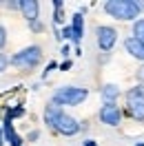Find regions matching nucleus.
<instances>
[{
	"label": "nucleus",
	"mask_w": 144,
	"mask_h": 146,
	"mask_svg": "<svg viewBox=\"0 0 144 146\" xmlns=\"http://www.w3.org/2000/svg\"><path fill=\"white\" fill-rule=\"evenodd\" d=\"M5 144V137H2V126H0V146Z\"/></svg>",
	"instance_id": "obj_21"
},
{
	"label": "nucleus",
	"mask_w": 144,
	"mask_h": 146,
	"mask_svg": "<svg viewBox=\"0 0 144 146\" xmlns=\"http://www.w3.org/2000/svg\"><path fill=\"white\" fill-rule=\"evenodd\" d=\"M18 9L22 11V16H25L31 25L38 20V9H40V7H38L36 0H20V2H18Z\"/></svg>",
	"instance_id": "obj_8"
},
{
	"label": "nucleus",
	"mask_w": 144,
	"mask_h": 146,
	"mask_svg": "<svg viewBox=\"0 0 144 146\" xmlns=\"http://www.w3.org/2000/svg\"><path fill=\"white\" fill-rule=\"evenodd\" d=\"M140 80H144V69H140Z\"/></svg>",
	"instance_id": "obj_23"
},
{
	"label": "nucleus",
	"mask_w": 144,
	"mask_h": 146,
	"mask_svg": "<svg viewBox=\"0 0 144 146\" xmlns=\"http://www.w3.org/2000/svg\"><path fill=\"white\" fill-rule=\"evenodd\" d=\"M5 44H7V29L0 25V49H2Z\"/></svg>",
	"instance_id": "obj_16"
},
{
	"label": "nucleus",
	"mask_w": 144,
	"mask_h": 146,
	"mask_svg": "<svg viewBox=\"0 0 144 146\" xmlns=\"http://www.w3.org/2000/svg\"><path fill=\"white\" fill-rule=\"evenodd\" d=\"M104 11L117 20H135L140 16L142 7L135 0H109L104 2Z\"/></svg>",
	"instance_id": "obj_2"
},
{
	"label": "nucleus",
	"mask_w": 144,
	"mask_h": 146,
	"mask_svg": "<svg viewBox=\"0 0 144 146\" xmlns=\"http://www.w3.org/2000/svg\"><path fill=\"white\" fill-rule=\"evenodd\" d=\"M95 33H98V46L102 51H111L117 40V31L113 27H98Z\"/></svg>",
	"instance_id": "obj_6"
},
{
	"label": "nucleus",
	"mask_w": 144,
	"mask_h": 146,
	"mask_svg": "<svg viewBox=\"0 0 144 146\" xmlns=\"http://www.w3.org/2000/svg\"><path fill=\"white\" fill-rule=\"evenodd\" d=\"M25 115V106H16V109H9L7 111V117L13 119V117H22Z\"/></svg>",
	"instance_id": "obj_14"
},
{
	"label": "nucleus",
	"mask_w": 144,
	"mask_h": 146,
	"mask_svg": "<svg viewBox=\"0 0 144 146\" xmlns=\"http://www.w3.org/2000/svg\"><path fill=\"white\" fill-rule=\"evenodd\" d=\"M87 95H89L87 89H80V86H64V89H58V91L53 93V104L55 106H75V104H80Z\"/></svg>",
	"instance_id": "obj_3"
},
{
	"label": "nucleus",
	"mask_w": 144,
	"mask_h": 146,
	"mask_svg": "<svg viewBox=\"0 0 144 146\" xmlns=\"http://www.w3.org/2000/svg\"><path fill=\"white\" fill-rule=\"evenodd\" d=\"M84 146H95V142H93V139H87V144Z\"/></svg>",
	"instance_id": "obj_22"
},
{
	"label": "nucleus",
	"mask_w": 144,
	"mask_h": 146,
	"mask_svg": "<svg viewBox=\"0 0 144 146\" xmlns=\"http://www.w3.org/2000/svg\"><path fill=\"white\" fill-rule=\"evenodd\" d=\"M100 119L104 124H109V126H117L120 119H122V113H120V109H117L115 104L113 106H102L100 109Z\"/></svg>",
	"instance_id": "obj_7"
},
{
	"label": "nucleus",
	"mask_w": 144,
	"mask_h": 146,
	"mask_svg": "<svg viewBox=\"0 0 144 146\" xmlns=\"http://www.w3.org/2000/svg\"><path fill=\"white\" fill-rule=\"evenodd\" d=\"M2 137H7L11 146H22V137L16 133V128H13V119H9V117H5V128H2Z\"/></svg>",
	"instance_id": "obj_10"
},
{
	"label": "nucleus",
	"mask_w": 144,
	"mask_h": 146,
	"mask_svg": "<svg viewBox=\"0 0 144 146\" xmlns=\"http://www.w3.org/2000/svg\"><path fill=\"white\" fill-rule=\"evenodd\" d=\"M67 69H71V60H64V62L60 64V71H67Z\"/></svg>",
	"instance_id": "obj_19"
},
{
	"label": "nucleus",
	"mask_w": 144,
	"mask_h": 146,
	"mask_svg": "<svg viewBox=\"0 0 144 146\" xmlns=\"http://www.w3.org/2000/svg\"><path fill=\"white\" fill-rule=\"evenodd\" d=\"M7 66H9V58H7L5 53H0V71H5Z\"/></svg>",
	"instance_id": "obj_17"
},
{
	"label": "nucleus",
	"mask_w": 144,
	"mask_h": 146,
	"mask_svg": "<svg viewBox=\"0 0 144 146\" xmlns=\"http://www.w3.org/2000/svg\"><path fill=\"white\" fill-rule=\"evenodd\" d=\"M82 33H84V18H82V11H78L71 20V40H73V44H80Z\"/></svg>",
	"instance_id": "obj_9"
},
{
	"label": "nucleus",
	"mask_w": 144,
	"mask_h": 146,
	"mask_svg": "<svg viewBox=\"0 0 144 146\" xmlns=\"http://www.w3.org/2000/svg\"><path fill=\"white\" fill-rule=\"evenodd\" d=\"M31 29H33V31H42V25H40V22H33V25H31Z\"/></svg>",
	"instance_id": "obj_20"
},
{
	"label": "nucleus",
	"mask_w": 144,
	"mask_h": 146,
	"mask_svg": "<svg viewBox=\"0 0 144 146\" xmlns=\"http://www.w3.org/2000/svg\"><path fill=\"white\" fill-rule=\"evenodd\" d=\"M131 38L144 42V18H140V20H135V22H133V36H131Z\"/></svg>",
	"instance_id": "obj_13"
},
{
	"label": "nucleus",
	"mask_w": 144,
	"mask_h": 146,
	"mask_svg": "<svg viewBox=\"0 0 144 146\" xmlns=\"http://www.w3.org/2000/svg\"><path fill=\"white\" fill-rule=\"evenodd\" d=\"M126 106L135 119H144V84H137L126 93Z\"/></svg>",
	"instance_id": "obj_5"
},
{
	"label": "nucleus",
	"mask_w": 144,
	"mask_h": 146,
	"mask_svg": "<svg viewBox=\"0 0 144 146\" xmlns=\"http://www.w3.org/2000/svg\"><path fill=\"white\" fill-rule=\"evenodd\" d=\"M117 95H120V89L115 84H107L102 89V100H104V106H113L117 102Z\"/></svg>",
	"instance_id": "obj_12"
},
{
	"label": "nucleus",
	"mask_w": 144,
	"mask_h": 146,
	"mask_svg": "<svg viewBox=\"0 0 144 146\" xmlns=\"http://www.w3.org/2000/svg\"><path fill=\"white\" fill-rule=\"evenodd\" d=\"M62 20H64L62 7H55V16H53V22H55V25H62Z\"/></svg>",
	"instance_id": "obj_15"
},
{
	"label": "nucleus",
	"mask_w": 144,
	"mask_h": 146,
	"mask_svg": "<svg viewBox=\"0 0 144 146\" xmlns=\"http://www.w3.org/2000/svg\"><path fill=\"white\" fill-rule=\"evenodd\" d=\"M42 60V51H40V46H27V49H22L20 53H16L13 58H9V62L13 66H18V69H33L38 66Z\"/></svg>",
	"instance_id": "obj_4"
},
{
	"label": "nucleus",
	"mask_w": 144,
	"mask_h": 146,
	"mask_svg": "<svg viewBox=\"0 0 144 146\" xmlns=\"http://www.w3.org/2000/svg\"><path fill=\"white\" fill-rule=\"evenodd\" d=\"M124 46H126V51L133 55V58L144 60V42L135 40V38H126V40H124Z\"/></svg>",
	"instance_id": "obj_11"
},
{
	"label": "nucleus",
	"mask_w": 144,
	"mask_h": 146,
	"mask_svg": "<svg viewBox=\"0 0 144 146\" xmlns=\"http://www.w3.org/2000/svg\"><path fill=\"white\" fill-rule=\"evenodd\" d=\"M45 117H47V124H49L51 128H55L58 133H62V135H75V133L80 131L78 119L71 117V115H67V113H64L60 106H55L53 102L47 106Z\"/></svg>",
	"instance_id": "obj_1"
},
{
	"label": "nucleus",
	"mask_w": 144,
	"mask_h": 146,
	"mask_svg": "<svg viewBox=\"0 0 144 146\" xmlns=\"http://www.w3.org/2000/svg\"><path fill=\"white\" fill-rule=\"evenodd\" d=\"M67 40V38H69V40H71V27H62V31H60V40Z\"/></svg>",
	"instance_id": "obj_18"
}]
</instances>
